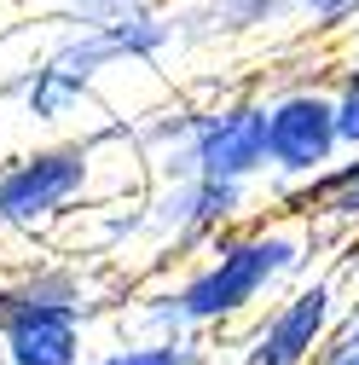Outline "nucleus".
Here are the masks:
<instances>
[{
    "label": "nucleus",
    "mask_w": 359,
    "mask_h": 365,
    "mask_svg": "<svg viewBox=\"0 0 359 365\" xmlns=\"http://www.w3.org/2000/svg\"><path fill=\"white\" fill-rule=\"evenodd\" d=\"M93 279L70 255H18L0 272V365L93 359Z\"/></svg>",
    "instance_id": "1"
},
{
    "label": "nucleus",
    "mask_w": 359,
    "mask_h": 365,
    "mask_svg": "<svg viewBox=\"0 0 359 365\" xmlns=\"http://www.w3.org/2000/svg\"><path fill=\"white\" fill-rule=\"evenodd\" d=\"M99 197V128L35 140L0 157V226L12 232V244H47Z\"/></svg>",
    "instance_id": "2"
},
{
    "label": "nucleus",
    "mask_w": 359,
    "mask_h": 365,
    "mask_svg": "<svg viewBox=\"0 0 359 365\" xmlns=\"http://www.w3.org/2000/svg\"><path fill=\"white\" fill-rule=\"evenodd\" d=\"M290 267H296V238L273 232V226H266V232H227V238H214L203 267H192L186 279L162 296V307L151 319L168 325V336L174 331L227 325V319L249 313Z\"/></svg>",
    "instance_id": "3"
},
{
    "label": "nucleus",
    "mask_w": 359,
    "mask_h": 365,
    "mask_svg": "<svg viewBox=\"0 0 359 365\" xmlns=\"http://www.w3.org/2000/svg\"><path fill=\"white\" fill-rule=\"evenodd\" d=\"M0 110H12L24 140L18 145H35V140H64V133H93L99 122V87L81 81L76 70H64L47 47L35 58H24L6 81H0Z\"/></svg>",
    "instance_id": "4"
},
{
    "label": "nucleus",
    "mask_w": 359,
    "mask_h": 365,
    "mask_svg": "<svg viewBox=\"0 0 359 365\" xmlns=\"http://www.w3.org/2000/svg\"><path fill=\"white\" fill-rule=\"evenodd\" d=\"M261 151L279 174H325L336 157V99L301 87L261 105Z\"/></svg>",
    "instance_id": "5"
},
{
    "label": "nucleus",
    "mask_w": 359,
    "mask_h": 365,
    "mask_svg": "<svg viewBox=\"0 0 359 365\" xmlns=\"http://www.w3.org/2000/svg\"><path fill=\"white\" fill-rule=\"evenodd\" d=\"M261 168H266L261 105L232 99V105H214V110L192 116V128H186V180H227V186H244Z\"/></svg>",
    "instance_id": "6"
},
{
    "label": "nucleus",
    "mask_w": 359,
    "mask_h": 365,
    "mask_svg": "<svg viewBox=\"0 0 359 365\" xmlns=\"http://www.w3.org/2000/svg\"><path fill=\"white\" fill-rule=\"evenodd\" d=\"M325 325H331V290L307 284V290H296L290 302H279L273 313H266V325L255 331L244 365H301L313 348H319Z\"/></svg>",
    "instance_id": "7"
},
{
    "label": "nucleus",
    "mask_w": 359,
    "mask_h": 365,
    "mask_svg": "<svg viewBox=\"0 0 359 365\" xmlns=\"http://www.w3.org/2000/svg\"><path fill=\"white\" fill-rule=\"evenodd\" d=\"M87 365H197V359H192V342L180 336H145V342H116Z\"/></svg>",
    "instance_id": "8"
},
{
    "label": "nucleus",
    "mask_w": 359,
    "mask_h": 365,
    "mask_svg": "<svg viewBox=\"0 0 359 365\" xmlns=\"http://www.w3.org/2000/svg\"><path fill=\"white\" fill-rule=\"evenodd\" d=\"M319 209H331V215H359V163H353L348 174H331V180H325Z\"/></svg>",
    "instance_id": "9"
},
{
    "label": "nucleus",
    "mask_w": 359,
    "mask_h": 365,
    "mask_svg": "<svg viewBox=\"0 0 359 365\" xmlns=\"http://www.w3.org/2000/svg\"><path fill=\"white\" fill-rule=\"evenodd\" d=\"M336 145H359V87L336 99Z\"/></svg>",
    "instance_id": "10"
},
{
    "label": "nucleus",
    "mask_w": 359,
    "mask_h": 365,
    "mask_svg": "<svg viewBox=\"0 0 359 365\" xmlns=\"http://www.w3.org/2000/svg\"><path fill=\"white\" fill-rule=\"evenodd\" d=\"M12 250H18V244H12V232H6V226H0V272H6V267H12V261H18V255H12Z\"/></svg>",
    "instance_id": "11"
},
{
    "label": "nucleus",
    "mask_w": 359,
    "mask_h": 365,
    "mask_svg": "<svg viewBox=\"0 0 359 365\" xmlns=\"http://www.w3.org/2000/svg\"><path fill=\"white\" fill-rule=\"evenodd\" d=\"M342 365H359V359H342Z\"/></svg>",
    "instance_id": "12"
}]
</instances>
